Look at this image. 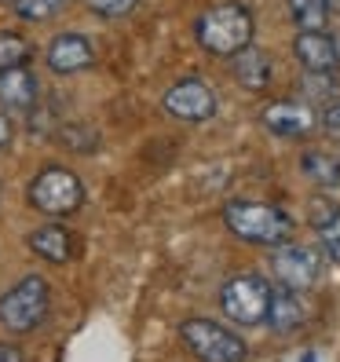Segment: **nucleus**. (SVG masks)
I'll use <instances>...</instances> for the list:
<instances>
[{
  "instance_id": "f257e3e1",
  "label": "nucleus",
  "mask_w": 340,
  "mask_h": 362,
  "mask_svg": "<svg viewBox=\"0 0 340 362\" xmlns=\"http://www.w3.org/2000/svg\"><path fill=\"white\" fill-rule=\"evenodd\" d=\"M223 223L235 238L249 242V245H267L279 249L293 238V216L282 212L279 205L267 202H252V198H238L223 205Z\"/></svg>"
},
{
  "instance_id": "f03ea898",
  "label": "nucleus",
  "mask_w": 340,
  "mask_h": 362,
  "mask_svg": "<svg viewBox=\"0 0 340 362\" xmlns=\"http://www.w3.org/2000/svg\"><path fill=\"white\" fill-rule=\"evenodd\" d=\"M252 33H257V18H252L245 4H216V8L201 11V18L194 23L198 45L220 59H230L242 48H249Z\"/></svg>"
},
{
  "instance_id": "7ed1b4c3",
  "label": "nucleus",
  "mask_w": 340,
  "mask_h": 362,
  "mask_svg": "<svg viewBox=\"0 0 340 362\" xmlns=\"http://www.w3.org/2000/svg\"><path fill=\"white\" fill-rule=\"evenodd\" d=\"M52 311V286L40 274H26L0 293V326L8 333H33Z\"/></svg>"
},
{
  "instance_id": "20e7f679",
  "label": "nucleus",
  "mask_w": 340,
  "mask_h": 362,
  "mask_svg": "<svg viewBox=\"0 0 340 362\" xmlns=\"http://www.w3.org/2000/svg\"><path fill=\"white\" fill-rule=\"evenodd\" d=\"M26 198L37 212H45V216H52V220H62V216H74V212L84 205V183L66 165H45L30 180Z\"/></svg>"
},
{
  "instance_id": "39448f33",
  "label": "nucleus",
  "mask_w": 340,
  "mask_h": 362,
  "mask_svg": "<svg viewBox=\"0 0 340 362\" xmlns=\"http://www.w3.org/2000/svg\"><path fill=\"white\" fill-rule=\"evenodd\" d=\"M180 340L198 362H245L249 358L245 340L235 329H227L223 322H212V318H183Z\"/></svg>"
},
{
  "instance_id": "423d86ee",
  "label": "nucleus",
  "mask_w": 340,
  "mask_h": 362,
  "mask_svg": "<svg viewBox=\"0 0 340 362\" xmlns=\"http://www.w3.org/2000/svg\"><path fill=\"white\" fill-rule=\"evenodd\" d=\"M271 289L274 286L264 274H235L220 286V308L235 326H260L267 322Z\"/></svg>"
},
{
  "instance_id": "0eeeda50",
  "label": "nucleus",
  "mask_w": 340,
  "mask_h": 362,
  "mask_svg": "<svg viewBox=\"0 0 340 362\" xmlns=\"http://www.w3.org/2000/svg\"><path fill=\"white\" fill-rule=\"evenodd\" d=\"M271 274L279 286L307 293L322 279V252L300 242H286L279 249H271Z\"/></svg>"
},
{
  "instance_id": "6e6552de",
  "label": "nucleus",
  "mask_w": 340,
  "mask_h": 362,
  "mask_svg": "<svg viewBox=\"0 0 340 362\" xmlns=\"http://www.w3.org/2000/svg\"><path fill=\"white\" fill-rule=\"evenodd\" d=\"M165 110L172 114L176 121H187V124H201V121H212L220 110V99H216V88L201 77H183L176 81L172 88L165 92Z\"/></svg>"
},
{
  "instance_id": "1a4fd4ad",
  "label": "nucleus",
  "mask_w": 340,
  "mask_h": 362,
  "mask_svg": "<svg viewBox=\"0 0 340 362\" xmlns=\"http://www.w3.org/2000/svg\"><path fill=\"white\" fill-rule=\"evenodd\" d=\"M260 124L279 139H307L318 129V117L300 99H274L260 110Z\"/></svg>"
},
{
  "instance_id": "9d476101",
  "label": "nucleus",
  "mask_w": 340,
  "mask_h": 362,
  "mask_svg": "<svg viewBox=\"0 0 340 362\" xmlns=\"http://www.w3.org/2000/svg\"><path fill=\"white\" fill-rule=\"evenodd\" d=\"M293 52L300 59V66L307 74H322V77H333L336 66H340V48L333 33L326 30H300L293 40Z\"/></svg>"
},
{
  "instance_id": "9b49d317",
  "label": "nucleus",
  "mask_w": 340,
  "mask_h": 362,
  "mask_svg": "<svg viewBox=\"0 0 340 362\" xmlns=\"http://www.w3.org/2000/svg\"><path fill=\"white\" fill-rule=\"evenodd\" d=\"M95 62V48L84 33H59L52 45H48V70L59 77H70L81 74Z\"/></svg>"
},
{
  "instance_id": "f8f14e48",
  "label": "nucleus",
  "mask_w": 340,
  "mask_h": 362,
  "mask_svg": "<svg viewBox=\"0 0 340 362\" xmlns=\"http://www.w3.org/2000/svg\"><path fill=\"white\" fill-rule=\"evenodd\" d=\"M37 99H40V84L30 70V62L0 74V106H4V114H33Z\"/></svg>"
},
{
  "instance_id": "ddd939ff",
  "label": "nucleus",
  "mask_w": 340,
  "mask_h": 362,
  "mask_svg": "<svg viewBox=\"0 0 340 362\" xmlns=\"http://www.w3.org/2000/svg\"><path fill=\"white\" fill-rule=\"evenodd\" d=\"M26 245L33 257L48 260V264H70L77 257V234L66 230L62 223H45L26 234Z\"/></svg>"
},
{
  "instance_id": "4468645a",
  "label": "nucleus",
  "mask_w": 340,
  "mask_h": 362,
  "mask_svg": "<svg viewBox=\"0 0 340 362\" xmlns=\"http://www.w3.org/2000/svg\"><path fill=\"white\" fill-rule=\"evenodd\" d=\"M304 318H307V304H304V296L296 293V289H286V286H274L271 289V308H267V326L286 337L293 329H300L304 326Z\"/></svg>"
},
{
  "instance_id": "2eb2a0df",
  "label": "nucleus",
  "mask_w": 340,
  "mask_h": 362,
  "mask_svg": "<svg viewBox=\"0 0 340 362\" xmlns=\"http://www.w3.org/2000/svg\"><path fill=\"white\" fill-rule=\"evenodd\" d=\"M230 74H235V81L242 84V88L249 92H267V84L274 77V62L267 52H260L257 45L242 48L238 55H230Z\"/></svg>"
},
{
  "instance_id": "dca6fc26",
  "label": "nucleus",
  "mask_w": 340,
  "mask_h": 362,
  "mask_svg": "<svg viewBox=\"0 0 340 362\" xmlns=\"http://www.w3.org/2000/svg\"><path fill=\"white\" fill-rule=\"evenodd\" d=\"M300 173L322 190H333L340 187V154L333 151H322V146H311V151L300 154Z\"/></svg>"
},
{
  "instance_id": "f3484780",
  "label": "nucleus",
  "mask_w": 340,
  "mask_h": 362,
  "mask_svg": "<svg viewBox=\"0 0 340 362\" xmlns=\"http://www.w3.org/2000/svg\"><path fill=\"white\" fill-rule=\"evenodd\" d=\"M289 18L296 23V30H326L329 0H289Z\"/></svg>"
},
{
  "instance_id": "a211bd4d",
  "label": "nucleus",
  "mask_w": 340,
  "mask_h": 362,
  "mask_svg": "<svg viewBox=\"0 0 340 362\" xmlns=\"http://www.w3.org/2000/svg\"><path fill=\"white\" fill-rule=\"evenodd\" d=\"M70 0H15V15L23 23H45V18L66 11Z\"/></svg>"
},
{
  "instance_id": "6ab92c4d",
  "label": "nucleus",
  "mask_w": 340,
  "mask_h": 362,
  "mask_svg": "<svg viewBox=\"0 0 340 362\" xmlns=\"http://www.w3.org/2000/svg\"><path fill=\"white\" fill-rule=\"evenodd\" d=\"M315 230H318V249H322V257L340 264V209H333Z\"/></svg>"
},
{
  "instance_id": "aec40b11",
  "label": "nucleus",
  "mask_w": 340,
  "mask_h": 362,
  "mask_svg": "<svg viewBox=\"0 0 340 362\" xmlns=\"http://www.w3.org/2000/svg\"><path fill=\"white\" fill-rule=\"evenodd\" d=\"M23 62H30V40L18 33H0V74Z\"/></svg>"
},
{
  "instance_id": "412c9836",
  "label": "nucleus",
  "mask_w": 340,
  "mask_h": 362,
  "mask_svg": "<svg viewBox=\"0 0 340 362\" xmlns=\"http://www.w3.org/2000/svg\"><path fill=\"white\" fill-rule=\"evenodd\" d=\"M84 8L99 18H129L139 8V0H84Z\"/></svg>"
},
{
  "instance_id": "4be33fe9",
  "label": "nucleus",
  "mask_w": 340,
  "mask_h": 362,
  "mask_svg": "<svg viewBox=\"0 0 340 362\" xmlns=\"http://www.w3.org/2000/svg\"><path fill=\"white\" fill-rule=\"evenodd\" d=\"M322 129H326L333 139H340V103H329L326 110H322Z\"/></svg>"
},
{
  "instance_id": "5701e85b",
  "label": "nucleus",
  "mask_w": 340,
  "mask_h": 362,
  "mask_svg": "<svg viewBox=\"0 0 340 362\" xmlns=\"http://www.w3.org/2000/svg\"><path fill=\"white\" fill-rule=\"evenodd\" d=\"M11 139H15V124H11V117L8 114H0V154L11 146Z\"/></svg>"
},
{
  "instance_id": "b1692460",
  "label": "nucleus",
  "mask_w": 340,
  "mask_h": 362,
  "mask_svg": "<svg viewBox=\"0 0 340 362\" xmlns=\"http://www.w3.org/2000/svg\"><path fill=\"white\" fill-rule=\"evenodd\" d=\"M0 362H23V351L15 344H0Z\"/></svg>"
}]
</instances>
